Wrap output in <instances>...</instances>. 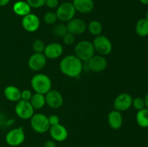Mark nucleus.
<instances>
[{"label":"nucleus","instance_id":"f257e3e1","mask_svg":"<svg viewBox=\"0 0 148 147\" xmlns=\"http://www.w3.org/2000/svg\"><path fill=\"white\" fill-rule=\"evenodd\" d=\"M82 61L75 55H68L62 59L59 63V69L63 74L71 78H76L82 71Z\"/></svg>","mask_w":148,"mask_h":147},{"label":"nucleus","instance_id":"f03ea898","mask_svg":"<svg viewBox=\"0 0 148 147\" xmlns=\"http://www.w3.org/2000/svg\"><path fill=\"white\" fill-rule=\"evenodd\" d=\"M30 84L35 92L46 95L51 89L52 82L50 77L44 74H37L32 77Z\"/></svg>","mask_w":148,"mask_h":147},{"label":"nucleus","instance_id":"7ed1b4c3","mask_svg":"<svg viewBox=\"0 0 148 147\" xmlns=\"http://www.w3.org/2000/svg\"><path fill=\"white\" fill-rule=\"evenodd\" d=\"M95 53L93 44L88 40H82L75 47V56L82 61L88 62L95 55Z\"/></svg>","mask_w":148,"mask_h":147},{"label":"nucleus","instance_id":"20e7f679","mask_svg":"<svg viewBox=\"0 0 148 147\" xmlns=\"http://www.w3.org/2000/svg\"><path fill=\"white\" fill-rule=\"evenodd\" d=\"M30 126L38 133H45L49 131L51 125L49 118L43 113H36L30 118Z\"/></svg>","mask_w":148,"mask_h":147},{"label":"nucleus","instance_id":"39448f33","mask_svg":"<svg viewBox=\"0 0 148 147\" xmlns=\"http://www.w3.org/2000/svg\"><path fill=\"white\" fill-rule=\"evenodd\" d=\"M25 140V133L23 127H18L10 130L7 132L5 135V141L7 144L12 147L19 146Z\"/></svg>","mask_w":148,"mask_h":147},{"label":"nucleus","instance_id":"423d86ee","mask_svg":"<svg viewBox=\"0 0 148 147\" xmlns=\"http://www.w3.org/2000/svg\"><path fill=\"white\" fill-rule=\"evenodd\" d=\"M92 44L95 51L101 56L109 55L113 50V45L110 39L103 35L96 36L94 38Z\"/></svg>","mask_w":148,"mask_h":147},{"label":"nucleus","instance_id":"0eeeda50","mask_svg":"<svg viewBox=\"0 0 148 147\" xmlns=\"http://www.w3.org/2000/svg\"><path fill=\"white\" fill-rule=\"evenodd\" d=\"M76 10L72 2L65 1L58 6L56 14L58 20L62 22H69L75 17Z\"/></svg>","mask_w":148,"mask_h":147},{"label":"nucleus","instance_id":"6e6552de","mask_svg":"<svg viewBox=\"0 0 148 147\" xmlns=\"http://www.w3.org/2000/svg\"><path fill=\"white\" fill-rule=\"evenodd\" d=\"M15 113L20 119H30L34 115V108L30 104V101L20 99L17 102L15 105Z\"/></svg>","mask_w":148,"mask_h":147},{"label":"nucleus","instance_id":"1a4fd4ad","mask_svg":"<svg viewBox=\"0 0 148 147\" xmlns=\"http://www.w3.org/2000/svg\"><path fill=\"white\" fill-rule=\"evenodd\" d=\"M133 98L129 93H121L117 95L114 101V110L119 112L127 111L132 106Z\"/></svg>","mask_w":148,"mask_h":147},{"label":"nucleus","instance_id":"9d476101","mask_svg":"<svg viewBox=\"0 0 148 147\" xmlns=\"http://www.w3.org/2000/svg\"><path fill=\"white\" fill-rule=\"evenodd\" d=\"M40 25V21L39 17L36 14L30 13L23 17L22 19V26L23 29L28 33H34L37 31Z\"/></svg>","mask_w":148,"mask_h":147},{"label":"nucleus","instance_id":"9b49d317","mask_svg":"<svg viewBox=\"0 0 148 147\" xmlns=\"http://www.w3.org/2000/svg\"><path fill=\"white\" fill-rule=\"evenodd\" d=\"M46 103L52 109H58L61 108L64 103V97L62 94L57 90L51 89L45 95Z\"/></svg>","mask_w":148,"mask_h":147},{"label":"nucleus","instance_id":"f8f14e48","mask_svg":"<svg viewBox=\"0 0 148 147\" xmlns=\"http://www.w3.org/2000/svg\"><path fill=\"white\" fill-rule=\"evenodd\" d=\"M47 59L43 53H34L29 57L27 61L28 67L34 71H39L46 65Z\"/></svg>","mask_w":148,"mask_h":147},{"label":"nucleus","instance_id":"ddd939ff","mask_svg":"<svg viewBox=\"0 0 148 147\" xmlns=\"http://www.w3.org/2000/svg\"><path fill=\"white\" fill-rule=\"evenodd\" d=\"M88 66L94 72H102L108 66L107 59L101 55H94L88 61Z\"/></svg>","mask_w":148,"mask_h":147},{"label":"nucleus","instance_id":"4468645a","mask_svg":"<svg viewBox=\"0 0 148 147\" xmlns=\"http://www.w3.org/2000/svg\"><path fill=\"white\" fill-rule=\"evenodd\" d=\"M49 133L52 139L56 142H62L68 138V130L64 125L59 123L52 125L49 128Z\"/></svg>","mask_w":148,"mask_h":147},{"label":"nucleus","instance_id":"2eb2a0df","mask_svg":"<svg viewBox=\"0 0 148 147\" xmlns=\"http://www.w3.org/2000/svg\"><path fill=\"white\" fill-rule=\"evenodd\" d=\"M68 33H72L74 35H78L83 34L87 29V24L83 20L80 18L72 19L67 22Z\"/></svg>","mask_w":148,"mask_h":147},{"label":"nucleus","instance_id":"dca6fc26","mask_svg":"<svg viewBox=\"0 0 148 147\" xmlns=\"http://www.w3.org/2000/svg\"><path fill=\"white\" fill-rule=\"evenodd\" d=\"M43 53L46 59H56L60 57L63 53V47L62 44L56 42L49 43L46 45Z\"/></svg>","mask_w":148,"mask_h":147},{"label":"nucleus","instance_id":"f3484780","mask_svg":"<svg viewBox=\"0 0 148 147\" xmlns=\"http://www.w3.org/2000/svg\"><path fill=\"white\" fill-rule=\"evenodd\" d=\"M72 3L76 12L81 14L91 12L94 8L93 0H73Z\"/></svg>","mask_w":148,"mask_h":147},{"label":"nucleus","instance_id":"a211bd4d","mask_svg":"<svg viewBox=\"0 0 148 147\" xmlns=\"http://www.w3.org/2000/svg\"><path fill=\"white\" fill-rule=\"evenodd\" d=\"M108 122L109 126L114 130H118L123 125V116L118 110L111 111L108 115Z\"/></svg>","mask_w":148,"mask_h":147},{"label":"nucleus","instance_id":"6ab92c4d","mask_svg":"<svg viewBox=\"0 0 148 147\" xmlns=\"http://www.w3.org/2000/svg\"><path fill=\"white\" fill-rule=\"evenodd\" d=\"M4 95L10 102H18L21 99V91L14 85H9L4 89Z\"/></svg>","mask_w":148,"mask_h":147},{"label":"nucleus","instance_id":"aec40b11","mask_svg":"<svg viewBox=\"0 0 148 147\" xmlns=\"http://www.w3.org/2000/svg\"><path fill=\"white\" fill-rule=\"evenodd\" d=\"M12 10L14 14L20 17H24L30 14L31 11V7L26 1H17L13 4Z\"/></svg>","mask_w":148,"mask_h":147},{"label":"nucleus","instance_id":"412c9836","mask_svg":"<svg viewBox=\"0 0 148 147\" xmlns=\"http://www.w3.org/2000/svg\"><path fill=\"white\" fill-rule=\"evenodd\" d=\"M30 102L34 110L42 109L46 105L45 95L35 92V94L32 95L31 99H30Z\"/></svg>","mask_w":148,"mask_h":147},{"label":"nucleus","instance_id":"4be33fe9","mask_svg":"<svg viewBox=\"0 0 148 147\" xmlns=\"http://www.w3.org/2000/svg\"><path fill=\"white\" fill-rule=\"evenodd\" d=\"M135 32L140 37H144L148 35V20L147 19L142 18L137 22Z\"/></svg>","mask_w":148,"mask_h":147},{"label":"nucleus","instance_id":"5701e85b","mask_svg":"<svg viewBox=\"0 0 148 147\" xmlns=\"http://www.w3.org/2000/svg\"><path fill=\"white\" fill-rule=\"evenodd\" d=\"M136 121L141 128H148V109L144 108L141 110L137 111L136 115Z\"/></svg>","mask_w":148,"mask_h":147},{"label":"nucleus","instance_id":"b1692460","mask_svg":"<svg viewBox=\"0 0 148 147\" xmlns=\"http://www.w3.org/2000/svg\"><path fill=\"white\" fill-rule=\"evenodd\" d=\"M87 28L88 29V31L92 35L98 36L101 35L103 31V25L98 20H92L90 22Z\"/></svg>","mask_w":148,"mask_h":147},{"label":"nucleus","instance_id":"393cba45","mask_svg":"<svg viewBox=\"0 0 148 147\" xmlns=\"http://www.w3.org/2000/svg\"><path fill=\"white\" fill-rule=\"evenodd\" d=\"M52 32L57 37H63L68 33L66 24H64V23L55 24V25L53 27V30H52Z\"/></svg>","mask_w":148,"mask_h":147},{"label":"nucleus","instance_id":"a878e982","mask_svg":"<svg viewBox=\"0 0 148 147\" xmlns=\"http://www.w3.org/2000/svg\"><path fill=\"white\" fill-rule=\"evenodd\" d=\"M43 20L48 24H55L58 20L57 15L54 12H48L44 14Z\"/></svg>","mask_w":148,"mask_h":147},{"label":"nucleus","instance_id":"bb28decb","mask_svg":"<svg viewBox=\"0 0 148 147\" xmlns=\"http://www.w3.org/2000/svg\"><path fill=\"white\" fill-rule=\"evenodd\" d=\"M45 47H46V44L43 40H40V39H36L32 44V48L34 50L35 53H43L44 51Z\"/></svg>","mask_w":148,"mask_h":147},{"label":"nucleus","instance_id":"cd10ccee","mask_svg":"<svg viewBox=\"0 0 148 147\" xmlns=\"http://www.w3.org/2000/svg\"><path fill=\"white\" fill-rule=\"evenodd\" d=\"M132 106L137 111L141 110L145 108V103L144 99L140 97H135L132 100Z\"/></svg>","mask_w":148,"mask_h":147},{"label":"nucleus","instance_id":"c85d7f7f","mask_svg":"<svg viewBox=\"0 0 148 147\" xmlns=\"http://www.w3.org/2000/svg\"><path fill=\"white\" fill-rule=\"evenodd\" d=\"M30 7L33 9H38L43 7L46 4V0H26Z\"/></svg>","mask_w":148,"mask_h":147},{"label":"nucleus","instance_id":"c756f323","mask_svg":"<svg viewBox=\"0 0 148 147\" xmlns=\"http://www.w3.org/2000/svg\"><path fill=\"white\" fill-rule=\"evenodd\" d=\"M75 35H72V33H67L63 37V41L64 44L67 45V46H71L74 43L75 40Z\"/></svg>","mask_w":148,"mask_h":147},{"label":"nucleus","instance_id":"7c9ffc66","mask_svg":"<svg viewBox=\"0 0 148 147\" xmlns=\"http://www.w3.org/2000/svg\"><path fill=\"white\" fill-rule=\"evenodd\" d=\"M33 95L31 91L29 89H24L21 91V99L26 101H30L31 99V97Z\"/></svg>","mask_w":148,"mask_h":147},{"label":"nucleus","instance_id":"2f4dec72","mask_svg":"<svg viewBox=\"0 0 148 147\" xmlns=\"http://www.w3.org/2000/svg\"><path fill=\"white\" fill-rule=\"evenodd\" d=\"M48 118H49V121L51 126L60 123V120H59V116H57L56 115H51Z\"/></svg>","mask_w":148,"mask_h":147},{"label":"nucleus","instance_id":"473e14b6","mask_svg":"<svg viewBox=\"0 0 148 147\" xmlns=\"http://www.w3.org/2000/svg\"><path fill=\"white\" fill-rule=\"evenodd\" d=\"M45 5H46L50 9L57 8L58 6L59 5V0H46Z\"/></svg>","mask_w":148,"mask_h":147},{"label":"nucleus","instance_id":"72a5a7b5","mask_svg":"<svg viewBox=\"0 0 148 147\" xmlns=\"http://www.w3.org/2000/svg\"><path fill=\"white\" fill-rule=\"evenodd\" d=\"M43 147H57V145H56V141L53 140H49L45 142Z\"/></svg>","mask_w":148,"mask_h":147},{"label":"nucleus","instance_id":"f704fd0d","mask_svg":"<svg viewBox=\"0 0 148 147\" xmlns=\"http://www.w3.org/2000/svg\"><path fill=\"white\" fill-rule=\"evenodd\" d=\"M11 0H0V7H4L10 3Z\"/></svg>","mask_w":148,"mask_h":147},{"label":"nucleus","instance_id":"c9c22d12","mask_svg":"<svg viewBox=\"0 0 148 147\" xmlns=\"http://www.w3.org/2000/svg\"><path fill=\"white\" fill-rule=\"evenodd\" d=\"M144 100H145V108L148 109V92L147 93V95H145V97Z\"/></svg>","mask_w":148,"mask_h":147},{"label":"nucleus","instance_id":"e433bc0d","mask_svg":"<svg viewBox=\"0 0 148 147\" xmlns=\"http://www.w3.org/2000/svg\"><path fill=\"white\" fill-rule=\"evenodd\" d=\"M140 1V3H142L143 4L145 5H148V0H139Z\"/></svg>","mask_w":148,"mask_h":147},{"label":"nucleus","instance_id":"4c0bfd02","mask_svg":"<svg viewBox=\"0 0 148 147\" xmlns=\"http://www.w3.org/2000/svg\"><path fill=\"white\" fill-rule=\"evenodd\" d=\"M145 18L147 19V20H148V11L147 12V13H146V15H145Z\"/></svg>","mask_w":148,"mask_h":147},{"label":"nucleus","instance_id":"58836bf2","mask_svg":"<svg viewBox=\"0 0 148 147\" xmlns=\"http://www.w3.org/2000/svg\"><path fill=\"white\" fill-rule=\"evenodd\" d=\"M62 147H67V146H62Z\"/></svg>","mask_w":148,"mask_h":147}]
</instances>
